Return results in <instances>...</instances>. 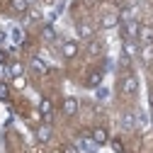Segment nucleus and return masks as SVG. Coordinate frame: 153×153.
Masks as SVG:
<instances>
[{"instance_id":"29","label":"nucleus","mask_w":153,"mask_h":153,"mask_svg":"<svg viewBox=\"0 0 153 153\" xmlns=\"http://www.w3.org/2000/svg\"><path fill=\"white\" fill-rule=\"evenodd\" d=\"M29 3H32V0H29Z\"/></svg>"},{"instance_id":"26","label":"nucleus","mask_w":153,"mask_h":153,"mask_svg":"<svg viewBox=\"0 0 153 153\" xmlns=\"http://www.w3.org/2000/svg\"><path fill=\"white\" fill-rule=\"evenodd\" d=\"M3 61H7V53H5V51H0V63H3Z\"/></svg>"},{"instance_id":"15","label":"nucleus","mask_w":153,"mask_h":153,"mask_svg":"<svg viewBox=\"0 0 153 153\" xmlns=\"http://www.w3.org/2000/svg\"><path fill=\"white\" fill-rule=\"evenodd\" d=\"M78 36L90 39V36H92V27H90V25H78Z\"/></svg>"},{"instance_id":"5","label":"nucleus","mask_w":153,"mask_h":153,"mask_svg":"<svg viewBox=\"0 0 153 153\" xmlns=\"http://www.w3.org/2000/svg\"><path fill=\"white\" fill-rule=\"evenodd\" d=\"M102 75H105V71H102V68L92 71V73L88 75V88H100V85H102Z\"/></svg>"},{"instance_id":"23","label":"nucleus","mask_w":153,"mask_h":153,"mask_svg":"<svg viewBox=\"0 0 153 153\" xmlns=\"http://www.w3.org/2000/svg\"><path fill=\"white\" fill-rule=\"evenodd\" d=\"M63 153H80V151H78V146H66Z\"/></svg>"},{"instance_id":"22","label":"nucleus","mask_w":153,"mask_h":153,"mask_svg":"<svg viewBox=\"0 0 153 153\" xmlns=\"http://www.w3.org/2000/svg\"><path fill=\"white\" fill-rule=\"evenodd\" d=\"M12 39L15 42H22V32L20 29H12Z\"/></svg>"},{"instance_id":"16","label":"nucleus","mask_w":153,"mask_h":153,"mask_svg":"<svg viewBox=\"0 0 153 153\" xmlns=\"http://www.w3.org/2000/svg\"><path fill=\"white\" fill-rule=\"evenodd\" d=\"M22 71H25V68H22V63H12V66H10V75H12V78H20Z\"/></svg>"},{"instance_id":"14","label":"nucleus","mask_w":153,"mask_h":153,"mask_svg":"<svg viewBox=\"0 0 153 153\" xmlns=\"http://www.w3.org/2000/svg\"><path fill=\"white\" fill-rule=\"evenodd\" d=\"M95 146H97V143L92 141V136H90V139H80V143H78V151H92Z\"/></svg>"},{"instance_id":"17","label":"nucleus","mask_w":153,"mask_h":153,"mask_svg":"<svg viewBox=\"0 0 153 153\" xmlns=\"http://www.w3.org/2000/svg\"><path fill=\"white\" fill-rule=\"evenodd\" d=\"M124 53H126V56H134V53H136V46H134V42H126V44H124Z\"/></svg>"},{"instance_id":"7","label":"nucleus","mask_w":153,"mask_h":153,"mask_svg":"<svg viewBox=\"0 0 153 153\" xmlns=\"http://www.w3.org/2000/svg\"><path fill=\"white\" fill-rule=\"evenodd\" d=\"M10 7H12V12L22 15V12L29 10V0H10Z\"/></svg>"},{"instance_id":"20","label":"nucleus","mask_w":153,"mask_h":153,"mask_svg":"<svg viewBox=\"0 0 153 153\" xmlns=\"http://www.w3.org/2000/svg\"><path fill=\"white\" fill-rule=\"evenodd\" d=\"M146 124H148V119L143 117V114H139V117H136V126L139 129H146Z\"/></svg>"},{"instance_id":"1","label":"nucleus","mask_w":153,"mask_h":153,"mask_svg":"<svg viewBox=\"0 0 153 153\" xmlns=\"http://www.w3.org/2000/svg\"><path fill=\"white\" fill-rule=\"evenodd\" d=\"M139 32H141V27H139V22L136 20H126L124 22V39H139Z\"/></svg>"},{"instance_id":"10","label":"nucleus","mask_w":153,"mask_h":153,"mask_svg":"<svg viewBox=\"0 0 153 153\" xmlns=\"http://www.w3.org/2000/svg\"><path fill=\"white\" fill-rule=\"evenodd\" d=\"M29 66H32V71H36V73H46V71H49V66L39 59V56H34V59L29 61Z\"/></svg>"},{"instance_id":"3","label":"nucleus","mask_w":153,"mask_h":153,"mask_svg":"<svg viewBox=\"0 0 153 153\" xmlns=\"http://www.w3.org/2000/svg\"><path fill=\"white\" fill-rule=\"evenodd\" d=\"M90 136H92V141L97 143V146H102V143H107V139H109V136H107V129H105V126H95V129H92V134H90Z\"/></svg>"},{"instance_id":"28","label":"nucleus","mask_w":153,"mask_h":153,"mask_svg":"<svg viewBox=\"0 0 153 153\" xmlns=\"http://www.w3.org/2000/svg\"><path fill=\"white\" fill-rule=\"evenodd\" d=\"M151 126H153V114H151Z\"/></svg>"},{"instance_id":"4","label":"nucleus","mask_w":153,"mask_h":153,"mask_svg":"<svg viewBox=\"0 0 153 153\" xmlns=\"http://www.w3.org/2000/svg\"><path fill=\"white\" fill-rule=\"evenodd\" d=\"M139 42H141L143 46H151V44H153V27H151V25L141 27V32H139Z\"/></svg>"},{"instance_id":"2","label":"nucleus","mask_w":153,"mask_h":153,"mask_svg":"<svg viewBox=\"0 0 153 153\" xmlns=\"http://www.w3.org/2000/svg\"><path fill=\"white\" fill-rule=\"evenodd\" d=\"M136 90H139V80L134 78V75H126V78L122 80V92L124 95H134Z\"/></svg>"},{"instance_id":"21","label":"nucleus","mask_w":153,"mask_h":153,"mask_svg":"<svg viewBox=\"0 0 153 153\" xmlns=\"http://www.w3.org/2000/svg\"><path fill=\"white\" fill-rule=\"evenodd\" d=\"M53 36H56V34H53V27H44V39H49V42H51Z\"/></svg>"},{"instance_id":"9","label":"nucleus","mask_w":153,"mask_h":153,"mask_svg":"<svg viewBox=\"0 0 153 153\" xmlns=\"http://www.w3.org/2000/svg\"><path fill=\"white\" fill-rule=\"evenodd\" d=\"M122 126L129 131V129H136V114H131V112H126V114H122Z\"/></svg>"},{"instance_id":"27","label":"nucleus","mask_w":153,"mask_h":153,"mask_svg":"<svg viewBox=\"0 0 153 153\" xmlns=\"http://www.w3.org/2000/svg\"><path fill=\"white\" fill-rule=\"evenodd\" d=\"M148 102H151V107H153V90L148 92Z\"/></svg>"},{"instance_id":"25","label":"nucleus","mask_w":153,"mask_h":153,"mask_svg":"<svg viewBox=\"0 0 153 153\" xmlns=\"http://www.w3.org/2000/svg\"><path fill=\"white\" fill-rule=\"evenodd\" d=\"M97 97H107V90L105 88H97Z\"/></svg>"},{"instance_id":"12","label":"nucleus","mask_w":153,"mask_h":153,"mask_svg":"<svg viewBox=\"0 0 153 153\" xmlns=\"http://www.w3.org/2000/svg\"><path fill=\"white\" fill-rule=\"evenodd\" d=\"M39 112L44 114V119H46V122H51V112H53V107H51V102H49V100H42Z\"/></svg>"},{"instance_id":"11","label":"nucleus","mask_w":153,"mask_h":153,"mask_svg":"<svg viewBox=\"0 0 153 153\" xmlns=\"http://www.w3.org/2000/svg\"><path fill=\"white\" fill-rule=\"evenodd\" d=\"M61 51H63V56H66V59H73V56L78 53V44H75V42H66Z\"/></svg>"},{"instance_id":"19","label":"nucleus","mask_w":153,"mask_h":153,"mask_svg":"<svg viewBox=\"0 0 153 153\" xmlns=\"http://www.w3.org/2000/svg\"><path fill=\"white\" fill-rule=\"evenodd\" d=\"M100 51H102V44H100V42H92V44H90V53H92V56H97Z\"/></svg>"},{"instance_id":"24","label":"nucleus","mask_w":153,"mask_h":153,"mask_svg":"<svg viewBox=\"0 0 153 153\" xmlns=\"http://www.w3.org/2000/svg\"><path fill=\"white\" fill-rule=\"evenodd\" d=\"M112 146H114V151H117V153H122V151H124V146H122V143H119V141H114V143H112Z\"/></svg>"},{"instance_id":"18","label":"nucleus","mask_w":153,"mask_h":153,"mask_svg":"<svg viewBox=\"0 0 153 153\" xmlns=\"http://www.w3.org/2000/svg\"><path fill=\"white\" fill-rule=\"evenodd\" d=\"M7 95H10V88H7V83H0V100H7Z\"/></svg>"},{"instance_id":"13","label":"nucleus","mask_w":153,"mask_h":153,"mask_svg":"<svg viewBox=\"0 0 153 153\" xmlns=\"http://www.w3.org/2000/svg\"><path fill=\"white\" fill-rule=\"evenodd\" d=\"M117 22H119L117 15H105V17H102V27H105V29H112Z\"/></svg>"},{"instance_id":"8","label":"nucleus","mask_w":153,"mask_h":153,"mask_svg":"<svg viewBox=\"0 0 153 153\" xmlns=\"http://www.w3.org/2000/svg\"><path fill=\"white\" fill-rule=\"evenodd\" d=\"M49 139H51V126H49V124H42L39 129H36V141L46 143Z\"/></svg>"},{"instance_id":"6","label":"nucleus","mask_w":153,"mask_h":153,"mask_svg":"<svg viewBox=\"0 0 153 153\" xmlns=\"http://www.w3.org/2000/svg\"><path fill=\"white\" fill-rule=\"evenodd\" d=\"M75 112H78V100L75 97H66L63 100V114L66 117H73Z\"/></svg>"}]
</instances>
